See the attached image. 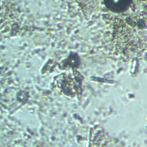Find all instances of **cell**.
Returning a JSON list of instances; mask_svg holds the SVG:
<instances>
[{
	"mask_svg": "<svg viewBox=\"0 0 147 147\" xmlns=\"http://www.w3.org/2000/svg\"><path fill=\"white\" fill-rule=\"evenodd\" d=\"M75 74V73H74ZM71 73L67 76L62 78L61 88L62 91L66 95L69 96H75L80 90V81L77 76Z\"/></svg>",
	"mask_w": 147,
	"mask_h": 147,
	"instance_id": "1",
	"label": "cell"
},
{
	"mask_svg": "<svg viewBox=\"0 0 147 147\" xmlns=\"http://www.w3.org/2000/svg\"><path fill=\"white\" fill-rule=\"evenodd\" d=\"M129 0H107L108 4L113 9L119 10L122 9L127 5Z\"/></svg>",
	"mask_w": 147,
	"mask_h": 147,
	"instance_id": "2",
	"label": "cell"
}]
</instances>
